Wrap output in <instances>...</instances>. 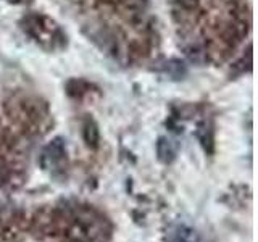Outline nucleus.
<instances>
[{
  "label": "nucleus",
  "mask_w": 258,
  "mask_h": 242,
  "mask_svg": "<svg viewBox=\"0 0 258 242\" xmlns=\"http://www.w3.org/2000/svg\"><path fill=\"white\" fill-rule=\"evenodd\" d=\"M21 26L26 34L34 37L36 40H40V42L47 40V42H50V44L60 42V45H63V42H64V37L60 32V29L56 28V24L44 15L24 16L21 21Z\"/></svg>",
  "instance_id": "nucleus-1"
},
{
  "label": "nucleus",
  "mask_w": 258,
  "mask_h": 242,
  "mask_svg": "<svg viewBox=\"0 0 258 242\" xmlns=\"http://www.w3.org/2000/svg\"><path fill=\"white\" fill-rule=\"evenodd\" d=\"M64 155H67V147H64V142L60 137L53 139L50 144L47 145L44 153H42V163L47 168L56 166L60 161L64 160Z\"/></svg>",
  "instance_id": "nucleus-2"
},
{
  "label": "nucleus",
  "mask_w": 258,
  "mask_h": 242,
  "mask_svg": "<svg viewBox=\"0 0 258 242\" xmlns=\"http://www.w3.org/2000/svg\"><path fill=\"white\" fill-rule=\"evenodd\" d=\"M176 153H177V145L173 141L166 139V137H160L157 142L158 160L163 161V163H171V161L176 158Z\"/></svg>",
  "instance_id": "nucleus-3"
},
{
  "label": "nucleus",
  "mask_w": 258,
  "mask_h": 242,
  "mask_svg": "<svg viewBox=\"0 0 258 242\" xmlns=\"http://www.w3.org/2000/svg\"><path fill=\"white\" fill-rule=\"evenodd\" d=\"M83 134H84V141H86V144L89 145V147L95 149L97 145H99V142H100V133H99V128H97V125L94 123L92 119L86 121Z\"/></svg>",
  "instance_id": "nucleus-4"
},
{
  "label": "nucleus",
  "mask_w": 258,
  "mask_h": 242,
  "mask_svg": "<svg viewBox=\"0 0 258 242\" xmlns=\"http://www.w3.org/2000/svg\"><path fill=\"white\" fill-rule=\"evenodd\" d=\"M163 71L166 73L168 76H171L173 79H181L184 75H185V67L181 60H168L165 65H163Z\"/></svg>",
  "instance_id": "nucleus-5"
},
{
  "label": "nucleus",
  "mask_w": 258,
  "mask_h": 242,
  "mask_svg": "<svg viewBox=\"0 0 258 242\" xmlns=\"http://www.w3.org/2000/svg\"><path fill=\"white\" fill-rule=\"evenodd\" d=\"M177 242H200V236L197 231H194L189 226H179L176 229Z\"/></svg>",
  "instance_id": "nucleus-6"
},
{
  "label": "nucleus",
  "mask_w": 258,
  "mask_h": 242,
  "mask_svg": "<svg viewBox=\"0 0 258 242\" xmlns=\"http://www.w3.org/2000/svg\"><path fill=\"white\" fill-rule=\"evenodd\" d=\"M8 177H10V171H8V168L4 166V165H0V186H4L8 181Z\"/></svg>",
  "instance_id": "nucleus-7"
},
{
  "label": "nucleus",
  "mask_w": 258,
  "mask_h": 242,
  "mask_svg": "<svg viewBox=\"0 0 258 242\" xmlns=\"http://www.w3.org/2000/svg\"><path fill=\"white\" fill-rule=\"evenodd\" d=\"M145 4V0H127V7L134 8V10H137V8H142Z\"/></svg>",
  "instance_id": "nucleus-8"
},
{
  "label": "nucleus",
  "mask_w": 258,
  "mask_h": 242,
  "mask_svg": "<svg viewBox=\"0 0 258 242\" xmlns=\"http://www.w3.org/2000/svg\"><path fill=\"white\" fill-rule=\"evenodd\" d=\"M8 2H29V0H8Z\"/></svg>",
  "instance_id": "nucleus-9"
}]
</instances>
